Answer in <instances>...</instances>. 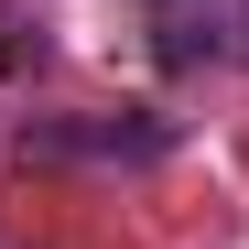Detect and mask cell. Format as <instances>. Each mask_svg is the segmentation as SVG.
<instances>
[{"instance_id":"cell-2","label":"cell","mask_w":249,"mask_h":249,"mask_svg":"<svg viewBox=\"0 0 249 249\" xmlns=\"http://www.w3.org/2000/svg\"><path fill=\"white\" fill-rule=\"evenodd\" d=\"M22 152H44V162H162L174 152V130L141 108H119V119H44V130H22Z\"/></svg>"},{"instance_id":"cell-1","label":"cell","mask_w":249,"mask_h":249,"mask_svg":"<svg viewBox=\"0 0 249 249\" xmlns=\"http://www.w3.org/2000/svg\"><path fill=\"white\" fill-rule=\"evenodd\" d=\"M162 65H249V0H141Z\"/></svg>"}]
</instances>
